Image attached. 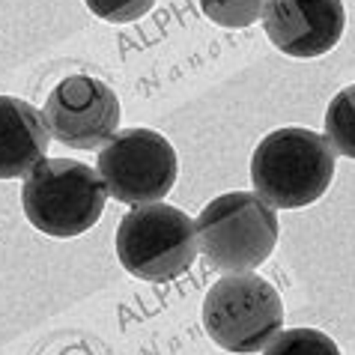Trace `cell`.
<instances>
[{
    "mask_svg": "<svg viewBox=\"0 0 355 355\" xmlns=\"http://www.w3.org/2000/svg\"><path fill=\"white\" fill-rule=\"evenodd\" d=\"M338 153L322 137L302 125L275 129L251 155L254 191L275 209H302L317 203L334 180Z\"/></svg>",
    "mask_w": 355,
    "mask_h": 355,
    "instance_id": "obj_1",
    "label": "cell"
},
{
    "mask_svg": "<svg viewBox=\"0 0 355 355\" xmlns=\"http://www.w3.org/2000/svg\"><path fill=\"white\" fill-rule=\"evenodd\" d=\"M98 171L75 159H45L21 185V209L39 233L72 239L98 224L107 203Z\"/></svg>",
    "mask_w": 355,
    "mask_h": 355,
    "instance_id": "obj_2",
    "label": "cell"
},
{
    "mask_svg": "<svg viewBox=\"0 0 355 355\" xmlns=\"http://www.w3.org/2000/svg\"><path fill=\"white\" fill-rule=\"evenodd\" d=\"M197 242L215 269L254 272L278 245V212L257 191H230L209 200L197 215Z\"/></svg>",
    "mask_w": 355,
    "mask_h": 355,
    "instance_id": "obj_3",
    "label": "cell"
},
{
    "mask_svg": "<svg viewBox=\"0 0 355 355\" xmlns=\"http://www.w3.org/2000/svg\"><path fill=\"white\" fill-rule=\"evenodd\" d=\"M200 242L197 224L176 206H132L116 227V260L137 281H176L194 266Z\"/></svg>",
    "mask_w": 355,
    "mask_h": 355,
    "instance_id": "obj_4",
    "label": "cell"
},
{
    "mask_svg": "<svg viewBox=\"0 0 355 355\" xmlns=\"http://www.w3.org/2000/svg\"><path fill=\"white\" fill-rule=\"evenodd\" d=\"M284 325V299L254 272H230L203 299V329L215 347L251 355L266 349Z\"/></svg>",
    "mask_w": 355,
    "mask_h": 355,
    "instance_id": "obj_5",
    "label": "cell"
},
{
    "mask_svg": "<svg viewBox=\"0 0 355 355\" xmlns=\"http://www.w3.org/2000/svg\"><path fill=\"white\" fill-rule=\"evenodd\" d=\"M96 171L116 203L144 206L171 194L180 162L164 135L153 129H125L98 150Z\"/></svg>",
    "mask_w": 355,
    "mask_h": 355,
    "instance_id": "obj_6",
    "label": "cell"
},
{
    "mask_svg": "<svg viewBox=\"0 0 355 355\" xmlns=\"http://www.w3.org/2000/svg\"><path fill=\"white\" fill-rule=\"evenodd\" d=\"M45 123L54 141L72 150H102L120 132V98L93 75H69L45 98Z\"/></svg>",
    "mask_w": 355,
    "mask_h": 355,
    "instance_id": "obj_7",
    "label": "cell"
},
{
    "mask_svg": "<svg viewBox=\"0 0 355 355\" xmlns=\"http://www.w3.org/2000/svg\"><path fill=\"white\" fill-rule=\"evenodd\" d=\"M263 27L269 42L295 60H313L340 42L343 0H266Z\"/></svg>",
    "mask_w": 355,
    "mask_h": 355,
    "instance_id": "obj_8",
    "label": "cell"
},
{
    "mask_svg": "<svg viewBox=\"0 0 355 355\" xmlns=\"http://www.w3.org/2000/svg\"><path fill=\"white\" fill-rule=\"evenodd\" d=\"M48 146L45 114L18 96H0V180L31 176L45 162Z\"/></svg>",
    "mask_w": 355,
    "mask_h": 355,
    "instance_id": "obj_9",
    "label": "cell"
},
{
    "mask_svg": "<svg viewBox=\"0 0 355 355\" xmlns=\"http://www.w3.org/2000/svg\"><path fill=\"white\" fill-rule=\"evenodd\" d=\"M325 137L334 153L355 162V84L343 87L325 107Z\"/></svg>",
    "mask_w": 355,
    "mask_h": 355,
    "instance_id": "obj_10",
    "label": "cell"
},
{
    "mask_svg": "<svg viewBox=\"0 0 355 355\" xmlns=\"http://www.w3.org/2000/svg\"><path fill=\"white\" fill-rule=\"evenodd\" d=\"M263 355H340V349L320 329H287L275 334Z\"/></svg>",
    "mask_w": 355,
    "mask_h": 355,
    "instance_id": "obj_11",
    "label": "cell"
},
{
    "mask_svg": "<svg viewBox=\"0 0 355 355\" xmlns=\"http://www.w3.org/2000/svg\"><path fill=\"white\" fill-rule=\"evenodd\" d=\"M266 0H200V12L218 27L242 31L263 18Z\"/></svg>",
    "mask_w": 355,
    "mask_h": 355,
    "instance_id": "obj_12",
    "label": "cell"
},
{
    "mask_svg": "<svg viewBox=\"0 0 355 355\" xmlns=\"http://www.w3.org/2000/svg\"><path fill=\"white\" fill-rule=\"evenodd\" d=\"M84 3L96 18H102V21L129 24L150 12L155 0H84Z\"/></svg>",
    "mask_w": 355,
    "mask_h": 355,
    "instance_id": "obj_13",
    "label": "cell"
}]
</instances>
